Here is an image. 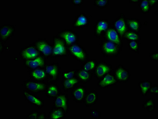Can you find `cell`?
<instances>
[{"instance_id": "obj_1", "label": "cell", "mask_w": 158, "mask_h": 119, "mask_svg": "<svg viewBox=\"0 0 158 119\" xmlns=\"http://www.w3.org/2000/svg\"><path fill=\"white\" fill-rule=\"evenodd\" d=\"M102 56L104 57H118L121 56L122 48L110 41L102 39L99 45Z\"/></svg>"}, {"instance_id": "obj_2", "label": "cell", "mask_w": 158, "mask_h": 119, "mask_svg": "<svg viewBox=\"0 0 158 119\" xmlns=\"http://www.w3.org/2000/svg\"><path fill=\"white\" fill-rule=\"evenodd\" d=\"M69 55L79 63H82L89 59V54L84 47L78 43L68 47Z\"/></svg>"}, {"instance_id": "obj_3", "label": "cell", "mask_w": 158, "mask_h": 119, "mask_svg": "<svg viewBox=\"0 0 158 119\" xmlns=\"http://www.w3.org/2000/svg\"><path fill=\"white\" fill-rule=\"evenodd\" d=\"M52 51L51 58L66 57L69 56L68 47L63 40L57 36L52 37Z\"/></svg>"}, {"instance_id": "obj_4", "label": "cell", "mask_w": 158, "mask_h": 119, "mask_svg": "<svg viewBox=\"0 0 158 119\" xmlns=\"http://www.w3.org/2000/svg\"><path fill=\"white\" fill-rule=\"evenodd\" d=\"M48 83V81L41 82L29 78L23 81L21 85L26 90L37 94L45 92Z\"/></svg>"}, {"instance_id": "obj_5", "label": "cell", "mask_w": 158, "mask_h": 119, "mask_svg": "<svg viewBox=\"0 0 158 119\" xmlns=\"http://www.w3.org/2000/svg\"><path fill=\"white\" fill-rule=\"evenodd\" d=\"M48 83H57L59 80L61 75L60 64L59 63L47 64L44 67Z\"/></svg>"}, {"instance_id": "obj_6", "label": "cell", "mask_w": 158, "mask_h": 119, "mask_svg": "<svg viewBox=\"0 0 158 119\" xmlns=\"http://www.w3.org/2000/svg\"><path fill=\"white\" fill-rule=\"evenodd\" d=\"M33 43L41 55L46 59L51 58L52 46L47 39L40 37L37 39Z\"/></svg>"}, {"instance_id": "obj_7", "label": "cell", "mask_w": 158, "mask_h": 119, "mask_svg": "<svg viewBox=\"0 0 158 119\" xmlns=\"http://www.w3.org/2000/svg\"><path fill=\"white\" fill-rule=\"evenodd\" d=\"M56 35L63 40L68 47L78 43L80 39V36L77 32L72 29H63L59 31Z\"/></svg>"}, {"instance_id": "obj_8", "label": "cell", "mask_w": 158, "mask_h": 119, "mask_svg": "<svg viewBox=\"0 0 158 119\" xmlns=\"http://www.w3.org/2000/svg\"><path fill=\"white\" fill-rule=\"evenodd\" d=\"M112 26V23L108 19H97L94 26V36L98 39H102L104 35Z\"/></svg>"}, {"instance_id": "obj_9", "label": "cell", "mask_w": 158, "mask_h": 119, "mask_svg": "<svg viewBox=\"0 0 158 119\" xmlns=\"http://www.w3.org/2000/svg\"><path fill=\"white\" fill-rule=\"evenodd\" d=\"M113 66L105 61H98L96 67L93 72L94 76L99 80L106 74L112 73L113 71Z\"/></svg>"}, {"instance_id": "obj_10", "label": "cell", "mask_w": 158, "mask_h": 119, "mask_svg": "<svg viewBox=\"0 0 158 119\" xmlns=\"http://www.w3.org/2000/svg\"><path fill=\"white\" fill-rule=\"evenodd\" d=\"M70 99L67 94L64 92L60 93L54 99L52 107L62 109L67 114L70 110Z\"/></svg>"}, {"instance_id": "obj_11", "label": "cell", "mask_w": 158, "mask_h": 119, "mask_svg": "<svg viewBox=\"0 0 158 119\" xmlns=\"http://www.w3.org/2000/svg\"><path fill=\"white\" fill-rule=\"evenodd\" d=\"M23 95L26 101L35 108L41 109L45 106V101L42 98L39 96L37 94L25 89L23 91Z\"/></svg>"}, {"instance_id": "obj_12", "label": "cell", "mask_w": 158, "mask_h": 119, "mask_svg": "<svg viewBox=\"0 0 158 119\" xmlns=\"http://www.w3.org/2000/svg\"><path fill=\"white\" fill-rule=\"evenodd\" d=\"M19 55L20 59L24 61L35 59L41 54L32 43L22 48L19 52Z\"/></svg>"}, {"instance_id": "obj_13", "label": "cell", "mask_w": 158, "mask_h": 119, "mask_svg": "<svg viewBox=\"0 0 158 119\" xmlns=\"http://www.w3.org/2000/svg\"><path fill=\"white\" fill-rule=\"evenodd\" d=\"M119 83H127L131 78L130 70L122 64H119L114 69L113 72Z\"/></svg>"}, {"instance_id": "obj_14", "label": "cell", "mask_w": 158, "mask_h": 119, "mask_svg": "<svg viewBox=\"0 0 158 119\" xmlns=\"http://www.w3.org/2000/svg\"><path fill=\"white\" fill-rule=\"evenodd\" d=\"M126 19L127 18L124 13L121 12L112 24V27L118 32L123 39L125 34L128 30Z\"/></svg>"}, {"instance_id": "obj_15", "label": "cell", "mask_w": 158, "mask_h": 119, "mask_svg": "<svg viewBox=\"0 0 158 119\" xmlns=\"http://www.w3.org/2000/svg\"><path fill=\"white\" fill-rule=\"evenodd\" d=\"M91 18L84 12H80L76 15L72 24L73 29H84L89 26Z\"/></svg>"}, {"instance_id": "obj_16", "label": "cell", "mask_w": 158, "mask_h": 119, "mask_svg": "<svg viewBox=\"0 0 158 119\" xmlns=\"http://www.w3.org/2000/svg\"><path fill=\"white\" fill-rule=\"evenodd\" d=\"M16 28L14 25L4 24L0 27V41L5 43L12 37L14 36Z\"/></svg>"}, {"instance_id": "obj_17", "label": "cell", "mask_w": 158, "mask_h": 119, "mask_svg": "<svg viewBox=\"0 0 158 119\" xmlns=\"http://www.w3.org/2000/svg\"><path fill=\"white\" fill-rule=\"evenodd\" d=\"M119 82L113 72L106 74L98 80V87L101 89H106L108 88L118 85Z\"/></svg>"}, {"instance_id": "obj_18", "label": "cell", "mask_w": 158, "mask_h": 119, "mask_svg": "<svg viewBox=\"0 0 158 119\" xmlns=\"http://www.w3.org/2000/svg\"><path fill=\"white\" fill-rule=\"evenodd\" d=\"M46 59L45 57L40 55L35 59L23 61V65L24 67L28 70L44 68L47 64Z\"/></svg>"}, {"instance_id": "obj_19", "label": "cell", "mask_w": 158, "mask_h": 119, "mask_svg": "<svg viewBox=\"0 0 158 119\" xmlns=\"http://www.w3.org/2000/svg\"><path fill=\"white\" fill-rule=\"evenodd\" d=\"M102 39L108 40L114 43L123 48L124 46V40L118 32L112 26L104 35Z\"/></svg>"}, {"instance_id": "obj_20", "label": "cell", "mask_w": 158, "mask_h": 119, "mask_svg": "<svg viewBox=\"0 0 158 119\" xmlns=\"http://www.w3.org/2000/svg\"><path fill=\"white\" fill-rule=\"evenodd\" d=\"M71 91V96L74 101L77 104L83 103L88 92L86 87L84 85L79 84Z\"/></svg>"}, {"instance_id": "obj_21", "label": "cell", "mask_w": 158, "mask_h": 119, "mask_svg": "<svg viewBox=\"0 0 158 119\" xmlns=\"http://www.w3.org/2000/svg\"><path fill=\"white\" fill-rule=\"evenodd\" d=\"M29 78L35 81H48V77L44 68H39L27 70Z\"/></svg>"}, {"instance_id": "obj_22", "label": "cell", "mask_w": 158, "mask_h": 119, "mask_svg": "<svg viewBox=\"0 0 158 119\" xmlns=\"http://www.w3.org/2000/svg\"><path fill=\"white\" fill-rule=\"evenodd\" d=\"M77 70L76 77L78 79L80 84L86 85L92 81L93 72L86 71L80 68L77 69Z\"/></svg>"}, {"instance_id": "obj_23", "label": "cell", "mask_w": 158, "mask_h": 119, "mask_svg": "<svg viewBox=\"0 0 158 119\" xmlns=\"http://www.w3.org/2000/svg\"><path fill=\"white\" fill-rule=\"evenodd\" d=\"M99 100V95L95 90H92L87 92L84 103L85 107H90L96 105Z\"/></svg>"}, {"instance_id": "obj_24", "label": "cell", "mask_w": 158, "mask_h": 119, "mask_svg": "<svg viewBox=\"0 0 158 119\" xmlns=\"http://www.w3.org/2000/svg\"><path fill=\"white\" fill-rule=\"evenodd\" d=\"M61 92V89L57 83H48L45 91L46 96L48 99H55Z\"/></svg>"}, {"instance_id": "obj_25", "label": "cell", "mask_w": 158, "mask_h": 119, "mask_svg": "<svg viewBox=\"0 0 158 119\" xmlns=\"http://www.w3.org/2000/svg\"><path fill=\"white\" fill-rule=\"evenodd\" d=\"M126 20L128 30L140 33L142 24L139 19L136 18H127Z\"/></svg>"}, {"instance_id": "obj_26", "label": "cell", "mask_w": 158, "mask_h": 119, "mask_svg": "<svg viewBox=\"0 0 158 119\" xmlns=\"http://www.w3.org/2000/svg\"><path fill=\"white\" fill-rule=\"evenodd\" d=\"M61 84L62 90L64 92H68L80 84V82L77 77H75L69 79H62Z\"/></svg>"}, {"instance_id": "obj_27", "label": "cell", "mask_w": 158, "mask_h": 119, "mask_svg": "<svg viewBox=\"0 0 158 119\" xmlns=\"http://www.w3.org/2000/svg\"><path fill=\"white\" fill-rule=\"evenodd\" d=\"M152 85V82L149 80H143L138 83L140 94L143 96H146L149 94L150 89Z\"/></svg>"}, {"instance_id": "obj_28", "label": "cell", "mask_w": 158, "mask_h": 119, "mask_svg": "<svg viewBox=\"0 0 158 119\" xmlns=\"http://www.w3.org/2000/svg\"><path fill=\"white\" fill-rule=\"evenodd\" d=\"M66 113L62 109L59 108L52 107L48 113L47 118L48 119H64Z\"/></svg>"}, {"instance_id": "obj_29", "label": "cell", "mask_w": 158, "mask_h": 119, "mask_svg": "<svg viewBox=\"0 0 158 119\" xmlns=\"http://www.w3.org/2000/svg\"><path fill=\"white\" fill-rule=\"evenodd\" d=\"M98 61L95 59H89L81 63L80 68L86 71L93 72L98 63Z\"/></svg>"}, {"instance_id": "obj_30", "label": "cell", "mask_w": 158, "mask_h": 119, "mask_svg": "<svg viewBox=\"0 0 158 119\" xmlns=\"http://www.w3.org/2000/svg\"><path fill=\"white\" fill-rule=\"evenodd\" d=\"M156 100L152 98L147 99L142 105V109L149 113L154 112L156 110Z\"/></svg>"}, {"instance_id": "obj_31", "label": "cell", "mask_w": 158, "mask_h": 119, "mask_svg": "<svg viewBox=\"0 0 158 119\" xmlns=\"http://www.w3.org/2000/svg\"><path fill=\"white\" fill-rule=\"evenodd\" d=\"M123 39L127 40V41H136L141 42V37L140 33L128 30L125 34Z\"/></svg>"}, {"instance_id": "obj_32", "label": "cell", "mask_w": 158, "mask_h": 119, "mask_svg": "<svg viewBox=\"0 0 158 119\" xmlns=\"http://www.w3.org/2000/svg\"><path fill=\"white\" fill-rule=\"evenodd\" d=\"M127 47L131 52L134 53H139L141 48V43L140 41H127Z\"/></svg>"}, {"instance_id": "obj_33", "label": "cell", "mask_w": 158, "mask_h": 119, "mask_svg": "<svg viewBox=\"0 0 158 119\" xmlns=\"http://www.w3.org/2000/svg\"><path fill=\"white\" fill-rule=\"evenodd\" d=\"M139 6L140 12L143 14L149 13L152 9L148 0L141 1L139 4Z\"/></svg>"}, {"instance_id": "obj_34", "label": "cell", "mask_w": 158, "mask_h": 119, "mask_svg": "<svg viewBox=\"0 0 158 119\" xmlns=\"http://www.w3.org/2000/svg\"><path fill=\"white\" fill-rule=\"evenodd\" d=\"M94 5L100 9H106L110 4L109 0H94Z\"/></svg>"}, {"instance_id": "obj_35", "label": "cell", "mask_w": 158, "mask_h": 119, "mask_svg": "<svg viewBox=\"0 0 158 119\" xmlns=\"http://www.w3.org/2000/svg\"><path fill=\"white\" fill-rule=\"evenodd\" d=\"M77 71V69H73L62 72L61 74L62 79H69L76 77Z\"/></svg>"}, {"instance_id": "obj_36", "label": "cell", "mask_w": 158, "mask_h": 119, "mask_svg": "<svg viewBox=\"0 0 158 119\" xmlns=\"http://www.w3.org/2000/svg\"><path fill=\"white\" fill-rule=\"evenodd\" d=\"M89 114L94 119H99L102 116V113L98 109H92L89 111Z\"/></svg>"}, {"instance_id": "obj_37", "label": "cell", "mask_w": 158, "mask_h": 119, "mask_svg": "<svg viewBox=\"0 0 158 119\" xmlns=\"http://www.w3.org/2000/svg\"><path fill=\"white\" fill-rule=\"evenodd\" d=\"M149 58L152 61L157 63L158 61V51H156L152 53L149 54Z\"/></svg>"}, {"instance_id": "obj_38", "label": "cell", "mask_w": 158, "mask_h": 119, "mask_svg": "<svg viewBox=\"0 0 158 119\" xmlns=\"http://www.w3.org/2000/svg\"><path fill=\"white\" fill-rule=\"evenodd\" d=\"M39 112L37 110H31L27 116H26V119H37Z\"/></svg>"}, {"instance_id": "obj_39", "label": "cell", "mask_w": 158, "mask_h": 119, "mask_svg": "<svg viewBox=\"0 0 158 119\" xmlns=\"http://www.w3.org/2000/svg\"><path fill=\"white\" fill-rule=\"evenodd\" d=\"M149 94L157 96L158 94V85H152L150 89Z\"/></svg>"}, {"instance_id": "obj_40", "label": "cell", "mask_w": 158, "mask_h": 119, "mask_svg": "<svg viewBox=\"0 0 158 119\" xmlns=\"http://www.w3.org/2000/svg\"><path fill=\"white\" fill-rule=\"evenodd\" d=\"M84 0H71V3L73 6L81 7L84 4Z\"/></svg>"}, {"instance_id": "obj_41", "label": "cell", "mask_w": 158, "mask_h": 119, "mask_svg": "<svg viewBox=\"0 0 158 119\" xmlns=\"http://www.w3.org/2000/svg\"><path fill=\"white\" fill-rule=\"evenodd\" d=\"M47 118L46 114L45 112H42V113H40L39 112L37 119H46Z\"/></svg>"}, {"instance_id": "obj_42", "label": "cell", "mask_w": 158, "mask_h": 119, "mask_svg": "<svg viewBox=\"0 0 158 119\" xmlns=\"http://www.w3.org/2000/svg\"><path fill=\"white\" fill-rule=\"evenodd\" d=\"M148 1L152 8L156 6L158 2V0H148Z\"/></svg>"}, {"instance_id": "obj_43", "label": "cell", "mask_w": 158, "mask_h": 119, "mask_svg": "<svg viewBox=\"0 0 158 119\" xmlns=\"http://www.w3.org/2000/svg\"><path fill=\"white\" fill-rule=\"evenodd\" d=\"M0 43H1V53L2 54V52H3L4 49V45L5 43L2 42V41H0Z\"/></svg>"}]
</instances>
